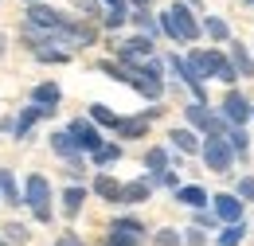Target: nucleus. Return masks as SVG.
<instances>
[{
    "instance_id": "393cba45",
    "label": "nucleus",
    "mask_w": 254,
    "mask_h": 246,
    "mask_svg": "<svg viewBox=\"0 0 254 246\" xmlns=\"http://www.w3.org/2000/svg\"><path fill=\"white\" fill-rule=\"evenodd\" d=\"M0 191H4V199H8V203H20V187H16V180H12V172H8V168H0Z\"/></svg>"
},
{
    "instance_id": "f8f14e48",
    "label": "nucleus",
    "mask_w": 254,
    "mask_h": 246,
    "mask_svg": "<svg viewBox=\"0 0 254 246\" xmlns=\"http://www.w3.org/2000/svg\"><path fill=\"white\" fill-rule=\"evenodd\" d=\"M231 70H235V74H243V78H254V59L251 55H247V47H243V43H231Z\"/></svg>"
},
{
    "instance_id": "4468645a",
    "label": "nucleus",
    "mask_w": 254,
    "mask_h": 246,
    "mask_svg": "<svg viewBox=\"0 0 254 246\" xmlns=\"http://www.w3.org/2000/svg\"><path fill=\"white\" fill-rule=\"evenodd\" d=\"M149 195H153V184H149L145 176H141V180H133V184H126V187H122V203H145Z\"/></svg>"
},
{
    "instance_id": "2f4dec72",
    "label": "nucleus",
    "mask_w": 254,
    "mask_h": 246,
    "mask_svg": "<svg viewBox=\"0 0 254 246\" xmlns=\"http://www.w3.org/2000/svg\"><path fill=\"white\" fill-rule=\"evenodd\" d=\"M239 199H254V180H251V176L239 180Z\"/></svg>"
},
{
    "instance_id": "c85d7f7f",
    "label": "nucleus",
    "mask_w": 254,
    "mask_h": 246,
    "mask_svg": "<svg viewBox=\"0 0 254 246\" xmlns=\"http://www.w3.org/2000/svg\"><path fill=\"white\" fill-rule=\"evenodd\" d=\"M4 235H8V239H16V243H28V239H32L24 223H8V227H4Z\"/></svg>"
},
{
    "instance_id": "b1692460",
    "label": "nucleus",
    "mask_w": 254,
    "mask_h": 246,
    "mask_svg": "<svg viewBox=\"0 0 254 246\" xmlns=\"http://www.w3.org/2000/svg\"><path fill=\"white\" fill-rule=\"evenodd\" d=\"M90 118H94L98 125H114V129H118V122H122V118H118L110 106H102V102H94V106H90Z\"/></svg>"
},
{
    "instance_id": "aec40b11",
    "label": "nucleus",
    "mask_w": 254,
    "mask_h": 246,
    "mask_svg": "<svg viewBox=\"0 0 254 246\" xmlns=\"http://www.w3.org/2000/svg\"><path fill=\"white\" fill-rule=\"evenodd\" d=\"M172 145H176L180 153H199V141H195L191 129H172Z\"/></svg>"
},
{
    "instance_id": "dca6fc26",
    "label": "nucleus",
    "mask_w": 254,
    "mask_h": 246,
    "mask_svg": "<svg viewBox=\"0 0 254 246\" xmlns=\"http://www.w3.org/2000/svg\"><path fill=\"white\" fill-rule=\"evenodd\" d=\"M94 191L102 195V199H110V203H122V184H118L114 176H106V172L94 180Z\"/></svg>"
},
{
    "instance_id": "79ce46f5",
    "label": "nucleus",
    "mask_w": 254,
    "mask_h": 246,
    "mask_svg": "<svg viewBox=\"0 0 254 246\" xmlns=\"http://www.w3.org/2000/svg\"><path fill=\"white\" fill-rule=\"evenodd\" d=\"M247 4H254V0H247Z\"/></svg>"
},
{
    "instance_id": "58836bf2",
    "label": "nucleus",
    "mask_w": 254,
    "mask_h": 246,
    "mask_svg": "<svg viewBox=\"0 0 254 246\" xmlns=\"http://www.w3.org/2000/svg\"><path fill=\"white\" fill-rule=\"evenodd\" d=\"M24 4H43V0H24Z\"/></svg>"
},
{
    "instance_id": "9d476101",
    "label": "nucleus",
    "mask_w": 254,
    "mask_h": 246,
    "mask_svg": "<svg viewBox=\"0 0 254 246\" xmlns=\"http://www.w3.org/2000/svg\"><path fill=\"white\" fill-rule=\"evenodd\" d=\"M59 98H63V90H59L55 82H39V86L32 90V106H39V110H51V114H55Z\"/></svg>"
},
{
    "instance_id": "7c9ffc66",
    "label": "nucleus",
    "mask_w": 254,
    "mask_h": 246,
    "mask_svg": "<svg viewBox=\"0 0 254 246\" xmlns=\"http://www.w3.org/2000/svg\"><path fill=\"white\" fill-rule=\"evenodd\" d=\"M106 246H141V239H129V235H114V231H110Z\"/></svg>"
},
{
    "instance_id": "a878e982",
    "label": "nucleus",
    "mask_w": 254,
    "mask_h": 246,
    "mask_svg": "<svg viewBox=\"0 0 254 246\" xmlns=\"http://www.w3.org/2000/svg\"><path fill=\"white\" fill-rule=\"evenodd\" d=\"M51 149H55V153L59 156H66V160H74V145H70V137H66V133H51Z\"/></svg>"
},
{
    "instance_id": "f3484780",
    "label": "nucleus",
    "mask_w": 254,
    "mask_h": 246,
    "mask_svg": "<svg viewBox=\"0 0 254 246\" xmlns=\"http://www.w3.org/2000/svg\"><path fill=\"white\" fill-rule=\"evenodd\" d=\"M176 203L203 211V203H207V191H203V187H176Z\"/></svg>"
},
{
    "instance_id": "a211bd4d",
    "label": "nucleus",
    "mask_w": 254,
    "mask_h": 246,
    "mask_svg": "<svg viewBox=\"0 0 254 246\" xmlns=\"http://www.w3.org/2000/svg\"><path fill=\"white\" fill-rule=\"evenodd\" d=\"M145 129H149V118H145V114H141V118H122V122H118V133H122L126 141H133V137H141Z\"/></svg>"
},
{
    "instance_id": "20e7f679",
    "label": "nucleus",
    "mask_w": 254,
    "mask_h": 246,
    "mask_svg": "<svg viewBox=\"0 0 254 246\" xmlns=\"http://www.w3.org/2000/svg\"><path fill=\"white\" fill-rule=\"evenodd\" d=\"M203 160H207L211 172H231L235 153H231V145H227L223 137H207V145H203Z\"/></svg>"
},
{
    "instance_id": "423d86ee",
    "label": "nucleus",
    "mask_w": 254,
    "mask_h": 246,
    "mask_svg": "<svg viewBox=\"0 0 254 246\" xmlns=\"http://www.w3.org/2000/svg\"><path fill=\"white\" fill-rule=\"evenodd\" d=\"M118 55H122V62H129V70H137V59H149V55H153V39L133 35V39H126V43L118 47Z\"/></svg>"
},
{
    "instance_id": "5701e85b",
    "label": "nucleus",
    "mask_w": 254,
    "mask_h": 246,
    "mask_svg": "<svg viewBox=\"0 0 254 246\" xmlns=\"http://www.w3.org/2000/svg\"><path fill=\"white\" fill-rule=\"evenodd\" d=\"M106 4H110V12H106V28H122V24L129 20L126 4H122V0H106Z\"/></svg>"
},
{
    "instance_id": "2eb2a0df",
    "label": "nucleus",
    "mask_w": 254,
    "mask_h": 246,
    "mask_svg": "<svg viewBox=\"0 0 254 246\" xmlns=\"http://www.w3.org/2000/svg\"><path fill=\"white\" fill-rule=\"evenodd\" d=\"M110 231H114V235H129V239H141V235H145V223L133 219V215H118Z\"/></svg>"
},
{
    "instance_id": "cd10ccee",
    "label": "nucleus",
    "mask_w": 254,
    "mask_h": 246,
    "mask_svg": "<svg viewBox=\"0 0 254 246\" xmlns=\"http://www.w3.org/2000/svg\"><path fill=\"white\" fill-rule=\"evenodd\" d=\"M133 24H137V28H141V35H145V39H153V35H157V20H153V16H149V12H137V16H133Z\"/></svg>"
},
{
    "instance_id": "39448f33",
    "label": "nucleus",
    "mask_w": 254,
    "mask_h": 246,
    "mask_svg": "<svg viewBox=\"0 0 254 246\" xmlns=\"http://www.w3.org/2000/svg\"><path fill=\"white\" fill-rule=\"evenodd\" d=\"M223 114H227V122L235 125V129H243V122H251V102H247V94L227 90V98H223Z\"/></svg>"
},
{
    "instance_id": "ea45409f",
    "label": "nucleus",
    "mask_w": 254,
    "mask_h": 246,
    "mask_svg": "<svg viewBox=\"0 0 254 246\" xmlns=\"http://www.w3.org/2000/svg\"><path fill=\"white\" fill-rule=\"evenodd\" d=\"M251 118H254V106H251Z\"/></svg>"
},
{
    "instance_id": "9b49d317",
    "label": "nucleus",
    "mask_w": 254,
    "mask_h": 246,
    "mask_svg": "<svg viewBox=\"0 0 254 246\" xmlns=\"http://www.w3.org/2000/svg\"><path fill=\"white\" fill-rule=\"evenodd\" d=\"M39 118H51V110H39V106H28V110H24V114H20L16 122H12V133H16V137H28V133H32V125L39 122Z\"/></svg>"
},
{
    "instance_id": "e433bc0d",
    "label": "nucleus",
    "mask_w": 254,
    "mask_h": 246,
    "mask_svg": "<svg viewBox=\"0 0 254 246\" xmlns=\"http://www.w3.org/2000/svg\"><path fill=\"white\" fill-rule=\"evenodd\" d=\"M129 4H133L137 12H149V4H153V0H129Z\"/></svg>"
},
{
    "instance_id": "7ed1b4c3",
    "label": "nucleus",
    "mask_w": 254,
    "mask_h": 246,
    "mask_svg": "<svg viewBox=\"0 0 254 246\" xmlns=\"http://www.w3.org/2000/svg\"><path fill=\"white\" fill-rule=\"evenodd\" d=\"M66 137H70L74 153H94V149H102V133L90 122H82V118H74V122L66 125Z\"/></svg>"
},
{
    "instance_id": "ddd939ff",
    "label": "nucleus",
    "mask_w": 254,
    "mask_h": 246,
    "mask_svg": "<svg viewBox=\"0 0 254 246\" xmlns=\"http://www.w3.org/2000/svg\"><path fill=\"white\" fill-rule=\"evenodd\" d=\"M82 203H86V187L70 184V187L63 191V215H66V219H74L78 211H82Z\"/></svg>"
},
{
    "instance_id": "1a4fd4ad",
    "label": "nucleus",
    "mask_w": 254,
    "mask_h": 246,
    "mask_svg": "<svg viewBox=\"0 0 254 246\" xmlns=\"http://www.w3.org/2000/svg\"><path fill=\"white\" fill-rule=\"evenodd\" d=\"M211 203H215V215L227 219V227H231V223H243V199H239V195L223 191V195H215Z\"/></svg>"
},
{
    "instance_id": "c756f323",
    "label": "nucleus",
    "mask_w": 254,
    "mask_h": 246,
    "mask_svg": "<svg viewBox=\"0 0 254 246\" xmlns=\"http://www.w3.org/2000/svg\"><path fill=\"white\" fill-rule=\"evenodd\" d=\"M153 246H180V235H176V231H157Z\"/></svg>"
},
{
    "instance_id": "473e14b6",
    "label": "nucleus",
    "mask_w": 254,
    "mask_h": 246,
    "mask_svg": "<svg viewBox=\"0 0 254 246\" xmlns=\"http://www.w3.org/2000/svg\"><path fill=\"white\" fill-rule=\"evenodd\" d=\"M55 246H86V243H82V235L66 231V235H59V243H55Z\"/></svg>"
},
{
    "instance_id": "f704fd0d",
    "label": "nucleus",
    "mask_w": 254,
    "mask_h": 246,
    "mask_svg": "<svg viewBox=\"0 0 254 246\" xmlns=\"http://www.w3.org/2000/svg\"><path fill=\"white\" fill-rule=\"evenodd\" d=\"M195 223H199V227H211L215 215H211V211H195Z\"/></svg>"
},
{
    "instance_id": "72a5a7b5",
    "label": "nucleus",
    "mask_w": 254,
    "mask_h": 246,
    "mask_svg": "<svg viewBox=\"0 0 254 246\" xmlns=\"http://www.w3.org/2000/svg\"><path fill=\"white\" fill-rule=\"evenodd\" d=\"M35 55H39L43 62H66V55H63V51H35Z\"/></svg>"
},
{
    "instance_id": "0eeeda50",
    "label": "nucleus",
    "mask_w": 254,
    "mask_h": 246,
    "mask_svg": "<svg viewBox=\"0 0 254 246\" xmlns=\"http://www.w3.org/2000/svg\"><path fill=\"white\" fill-rule=\"evenodd\" d=\"M184 114H188V122L195 125V129H203L207 137H223V125L215 122V118H211V110H207V106H199V102H191V106L184 110Z\"/></svg>"
},
{
    "instance_id": "f03ea898",
    "label": "nucleus",
    "mask_w": 254,
    "mask_h": 246,
    "mask_svg": "<svg viewBox=\"0 0 254 246\" xmlns=\"http://www.w3.org/2000/svg\"><path fill=\"white\" fill-rule=\"evenodd\" d=\"M24 203L35 211L39 223H51V184H47V176H39V172L28 176V184H24Z\"/></svg>"
},
{
    "instance_id": "412c9836",
    "label": "nucleus",
    "mask_w": 254,
    "mask_h": 246,
    "mask_svg": "<svg viewBox=\"0 0 254 246\" xmlns=\"http://www.w3.org/2000/svg\"><path fill=\"white\" fill-rule=\"evenodd\" d=\"M94 164L98 168H106V164H118V160H122V145H102V149H94Z\"/></svg>"
},
{
    "instance_id": "6e6552de",
    "label": "nucleus",
    "mask_w": 254,
    "mask_h": 246,
    "mask_svg": "<svg viewBox=\"0 0 254 246\" xmlns=\"http://www.w3.org/2000/svg\"><path fill=\"white\" fill-rule=\"evenodd\" d=\"M168 66H172V70H176V74H180V78H184V82L191 86V94H195V102H199V106H207V90H203V82L195 78V70L188 66V59H180V55H172V59H168Z\"/></svg>"
},
{
    "instance_id": "a19ab883",
    "label": "nucleus",
    "mask_w": 254,
    "mask_h": 246,
    "mask_svg": "<svg viewBox=\"0 0 254 246\" xmlns=\"http://www.w3.org/2000/svg\"><path fill=\"white\" fill-rule=\"evenodd\" d=\"M0 246H4V239H0Z\"/></svg>"
},
{
    "instance_id": "c9c22d12",
    "label": "nucleus",
    "mask_w": 254,
    "mask_h": 246,
    "mask_svg": "<svg viewBox=\"0 0 254 246\" xmlns=\"http://www.w3.org/2000/svg\"><path fill=\"white\" fill-rule=\"evenodd\" d=\"M74 4H78L82 12H98V4H94V0H74Z\"/></svg>"
},
{
    "instance_id": "bb28decb",
    "label": "nucleus",
    "mask_w": 254,
    "mask_h": 246,
    "mask_svg": "<svg viewBox=\"0 0 254 246\" xmlns=\"http://www.w3.org/2000/svg\"><path fill=\"white\" fill-rule=\"evenodd\" d=\"M203 31H207L211 39H231V28L223 24L219 16H207V20H203Z\"/></svg>"
},
{
    "instance_id": "f257e3e1",
    "label": "nucleus",
    "mask_w": 254,
    "mask_h": 246,
    "mask_svg": "<svg viewBox=\"0 0 254 246\" xmlns=\"http://www.w3.org/2000/svg\"><path fill=\"white\" fill-rule=\"evenodd\" d=\"M168 39H176V43H195L199 39V24H195V16L188 12V4H172L164 16H160L157 24Z\"/></svg>"
},
{
    "instance_id": "4be33fe9",
    "label": "nucleus",
    "mask_w": 254,
    "mask_h": 246,
    "mask_svg": "<svg viewBox=\"0 0 254 246\" xmlns=\"http://www.w3.org/2000/svg\"><path fill=\"white\" fill-rule=\"evenodd\" d=\"M243 239H247V223H231V227L219 235V246H239Z\"/></svg>"
},
{
    "instance_id": "4c0bfd02",
    "label": "nucleus",
    "mask_w": 254,
    "mask_h": 246,
    "mask_svg": "<svg viewBox=\"0 0 254 246\" xmlns=\"http://www.w3.org/2000/svg\"><path fill=\"white\" fill-rule=\"evenodd\" d=\"M4 47H8V35H4V31H0V55H4Z\"/></svg>"
},
{
    "instance_id": "6ab92c4d",
    "label": "nucleus",
    "mask_w": 254,
    "mask_h": 246,
    "mask_svg": "<svg viewBox=\"0 0 254 246\" xmlns=\"http://www.w3.org/2000/svg\"><path fill=\"white\" fill-rule=\"evenodd\" d=\"M145 168H149V172H153V176H160V172H168V153H164V149H149V153H145Z\"/></svg>"
}]
</instances>
